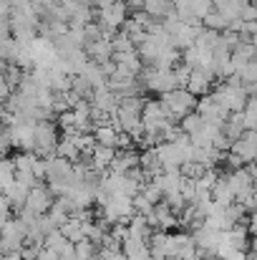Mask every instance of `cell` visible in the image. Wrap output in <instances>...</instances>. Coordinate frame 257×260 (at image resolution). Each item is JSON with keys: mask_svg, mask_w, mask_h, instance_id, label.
<instances>
[{"mask_svg": "<svg viewBox=\"0 0 257 260\" xmlns=\"http://www.w3.org/2000/svg\"><path fill=\"white\" fill-rule=\"evenodd\" d=\"M119 134H121V132H119L114 124H98V126L93 129V137H96L98 144L116 147V149H119Z\"/></svg>", "mask_w": 257, "mask_h": 260, "instance_id": "cell-15", "label": "cell"}, {"mask_svg": "<svg viewBox=\"0 0 257 260\" xmlns=\"http://www.w3.org/2000/svg\"><path fill=\"white\" fill-rule=\"evenodd\" d=\"M204 124H207V121H204V116H202L199 111H189V114H187V116L179 121L181 132H184V134H189V137H192V134H197Z\"/></svg>", "mask_w": 257, "mask_h": 260, "instance_id": "cell-18", "label": "cell"}, {"mask_svg": "<svg viewBox=\"0 0 257 260\" xmlns=\"http://www.w3.org/2000/svg\"><path fill=\"white\" fill-rule=\"evenodd\" d=\"M237 79H240L245 86L257 84V58H255V61H250V63H245V66H240V71H237Z\"/></svg>", "mask_w": 257, "mask_h": 260, "instance_id": "cell-21", "label": "cell"}, {"mask_svg": "<svg viewBox=\"0 0 257 260\" xmlns=\"http://www.w3.org/2000/svg\"><path fill=\"white\" fill-rule=\"evenodd\" d=\"M141 84L144 88H149V91H154V93H159V96H164V93H169L174 88H181L179 86V81H176V74H174V69H157V66H146L144 71H141Z\"/></svg>", "mask_w": 257, "mask_h": 260, "instance_id": "cell-2", "label": "cell"}, {"mask_svg": "<svg viewBox=\"0 0 257 260\" xmlns=\"http://www.w3.org/2000/svg\"><path fill=\"white\" fill-rule=\"evenodd\" d=\"M101 215L116 225V222H131V217L136 215V207H134V197L129 194H111V200L106 202V207H101Z\"/></svg>", "mask_w": 257, "mask_h": 260, "instance_id": "cell-4", "label": "cell"}, {"mask_svg": "<svg viewBox=\"0 0 257 260\" xmlns=\"http://www.w3.org/2000/svg\"><path fill=\"white\" fill-rule=\"evenodd\" d=\"M247 0H214V10H219L230 23L242 18V10H245Z\"/></svg>", "mask_w": 257, "mask_h": 260, "instance_id": "cell-13", "label": "cell"}, {"mask_svg": "<svg viewBox=\"0 0 257 260\" xmlns=\"http://www.w3.org/2000/svg\"><path fill=\"white\" fill-rule=\"evenodd\" d=\"M3 260H25V258H23L20 250H15V253H3Z\"/></svg>", "mask_w": 257, "mask_h": 260, "instance_id": "cell-25", "label": "cell"}, {"mask_svg": "<svg viewBox=\"0 0 257 260\" xmlns=\"http://www.w3.org/2000/svg\"><path fill=\"white\" fill-rule=\"evenodd\" d=\"M134 207H136V212H141V215H152L157 205H154L144 192H139V194H134Z\"/></svg>", "mask_w": 257, "mask_h": 260, "instance_id": "cell-22", "label": "cell"}, {"mask_svg": "<svg viewBox=\"0 0 257 260\" xmlns=\"http://www.w3.org/2000/svg\"><path fill=\"white\" fill-rule=\"evenodd\" d=\"M3 194L10 200V205L15 207V210H23L25 205H28V194H30V187L28 184H23V182H13L8 189H3Z\"/></svg>", "mask_w": 257, "mask_h": 260, "instance_id": "cell-11", "label": "cell"}, {"mask_svg": "<svg viewBox=\"0 0 257 260\" xmlns=\"http://www.w3.org/2000/svg\"><path fill=\"white\" fill-rule=\"evenodd\" d=\"M86 53L93 63H106V61L114 58V43H111V38L91 41V43H86Z\"/></svg>", "mask_w": 257, "mask_h": 260, "instance_id": "cell-9", "label": "cell"}, {"mask_svg": "<svg viewBox=\"0 0 257 260\" xmlns=\"http://www.w3.org/2000/svg\"><path fill=\"white\" fill-rule=\"evenodd\" d=\"M58 121L53 119H43V121H35V154L38 157H56V149H58Z\"/></svg>", "mask_w": 257, "mask_h": 260, "instance_id": "cell-1", "label": "cell"}, {"mask_svg": "<svg viewBox=\"0 0 257 260\" xmlns=\"http://www.w3.org/2000/svg\"><path fill=\"white\" fill-rule=\"evenodd\" d=\"M28 243V235H25V222L15 215L10 220L3 222V253H15V250H23V245Z\"/></svg>", "mask_w": 257, "mask_h": 260, "instance_id": "cell-6", "label": "cell"}, {"mask_svg": "<svg viewBox=\"0 0 257 260\" xmlns=\"http://www.w3.org/2000/svg\"><path fill=\"white\" fill-rule=\"evenodd\" d=\"M53 202H56V194L51 192V187H48V184H38V187L30 189L25 207H30L35 215H46V212L53 207Z\"/></svg>", "mask_w": 257, "mask_h": 260, "instance_id": "cell-8", "label": "cell"}, {"mask_svg": "<svg viewBox=\"0 0 257 260\" xmlns=\"http://www.w3.org/2000/svg\"><path fill=\"white\" fill-rule=\"evenodd\" d=\"M15 177H18V170H15L13 157H5L3 165H0V184H3V189H8L15 182Z\"/></svg>", "mask_w": 257, "mask_h": 260, "instance_id": "cell-19", "label": "cell"}, {"mask_svg": "<svg viewBox=\"0 0 257 260\" xmlns=\"http://www.w3.org/2000/svg\"><path fill=\"white\" fill-rule=\"evenodd\" d=\"M38 260H61V255L53 250V248H48V245H43L41 250H38Z\"/></svg>", "mask_w": 257, "mask_h": 260, "instance_id": "cell-23", "label": "cell"}, {"mask_svg": "<svg viewBox=\"0 0 257 260\" xmlns=\"http://www.w3.org/2000/svg\"><path fill=\"white\" fill-rule=\"evenodd\" d=\"M144 10H146L152 18L164 20L171 10H174V3H171V0H144Z\"/></svg>", "mask_w": 257, "mask_h": 260, "instance_id": "cell-16", "label": "cell"}, {"mask_svg": "<svg viewBox=\"0 0 257 260\" xmlns=\"http://www.w3.org/2000/svg\"><path fill=\"white\" fill-rule=\"evenodd\" d=\"M167 260H181V258H167Z\"/></svg>", "mask_w": 257, "mask_h": 260, "instance_id": "cell-26", "label": "cell"}, {"mask_svg": "<svg viewBox=\"0 0 257 260\" xmlns=\"http://www.w3.org/2000/svg\"><path fill=\"white\" fill-rule=\"evenodd\" d=\"M96 20L103 25V30L119 33L129 20V5L124 0H119V3H111L106 8H96Z\"/></svg>", "mask_w": 257, "mask_h": 260, "instance_id": "cell-5", "label": "cell"}, {"mask_svg": "<svg viewBox=\"0 0 257 260\" xmlns=\"http://www.w3.org/2000/svg\"><path fill=\"white\" fill-rule=\"evenodd\" d=\"M242 20H257V5L247 3L245 10H242Z\"/></svg>", "mask_w": 257, "mask_h": 260, "instance_id": "cell-24", "label": "cell"}, {"mask_svg": "<svg viewBox=\"0 0 257 260\" xmlns=\"http://www.w3.org/2000/svg\"><path fill=\"white\" fill-rule=\"evenodd\" d=\"M204 28H212V30H219V33H225L227 28H230V20L219 13V10H212L207 18H204Z\"/></svg>", "mask_w": 257, "mask_h": 260, "instance_id": "cell-20", "label": "cell"}, {"mask_svg": "<svg viewBox=\"0 0 257 260\" xmlns=\"http://www.w3.org/2000/svg\"><path fill=\"white\" fill-rule=\"evenodd\" d=\"M162 101L167 104V109H169L171 119L174 121H181L189 111H197V96L189 91V88H174V91H169V93H164L162 96Z\"/></svg>", "mask_w": 257, "mask_h": 260, "instance_id": "cell-3", "label": "cell"}, {"mask_svg": "<svg viewBox=\"0 0 257 260\" xmlns=\"http://www.w3.org/2000/svg\"><path fill=\"white\" fill-rule=\"evenodd\" d=\"M129 228H131V235H134V238H144V240H149V238H152V233H154V228L149 225L146 215H141V212H136V215L131 217Z\"/></svg>", "mask_w": 257, "mask_h": 260, "instance_id": "cell-17", "label": "cell"}, {"mask_svg": "<svg viewBox=\"0 0 257 260\" xmlns=\"http://www.w3.org/2000/svg\"><path fill=\"white\" fill-rule=\"evenodd\" d=\"M225 240H227L230 245L240 248V250H247V243H250V228L242 225V222H237V225H232L230 230H225Z\"/></svg>", "mask_w": 257, "mask_h": 260, "instance_id": "cell-12", "label": "cell"}, {"mask_svg": "<svg viewBox=\"0 0 257 260\" xmlns=\"http://www.w3.org/2000/svg\"><path fill=\"white\" fill-rule=\"evenodd\" d=\"M116 147H106V144H96L93 152H91V165L98 170V172H108L114 159H116Z\"/></svg>", "mask_w": 257, "mask_h": 260, "instance_id": "cell-10", "label": "cell"}, {"mask_svg": "<svg viewBox=\"0 0 257 260\" xmlns=\"http://www.w3.org/2000/svg\"><path fill=\"white\" fill-rule=\"evenodd\" d=\"M214 79H217L214 69H209V66H197V69H192V76H189L187 88H189L194 96H207V93H212V88H214Z\"/></svg>", "mask_w": 257, "mask_h": 260, "instance_id": "cell-7", "label": "cell"}, {"mask_svg": "<svg viewBox=\"0 0 257 260\" xmlns=\"http://www.w3.org/2000/svg\"><path fill=\"white\" fill-rule=\"evenodd\" d=\"M212 197H214L222 207H230L232 202H237V194H235L232 184L227 182V177H219V182H217L214 189H212Z\"/></svg>", "mask_w": 257, "mask_h": 260, "instance_id": "cell-14", "label": "cell"}]
</instances>
